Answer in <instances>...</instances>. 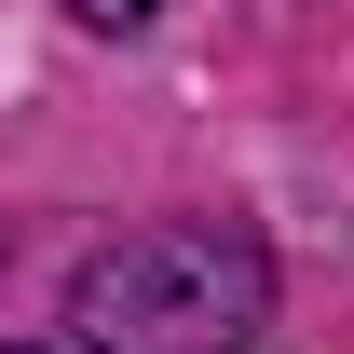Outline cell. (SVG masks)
<instances>
[{
	"mask_svg": "<svg viewBox=\"0 0 354 354\" xmlns=\"http://www.w3.org/2000/svg\"><path fill=\"white\" fill-rule=\"evenodd\" d=\"M68 14H82V28H109V41H123V28H150V14H164V0H68Z\"/></svg>",
	"mask_w": 354,
	"mask_h": 354,
	"instance_id": "2",
	"label": "cell"
},
{
	"mask_svg": "<svg viewBox=\"0 0 354 354\" xmlns=\"http://www.w3.org/2000/svg\"><path fill=\"white\" fill-rule=\"evenodd\" d=\"M259 313H272V245L245 218H150V232H109L68 272L82 354H218Z\"/></svg>",
	"mask_w": 354,
	"mask_h": 354,
	"instance_id": "1",
	"label": "cell"
},
{
	"mask_svg": "<svg viewBox=\"0 0 354 354\" xmlns=\"http://www.w3.org/2000/svg\"><path fill=\"white\" fill-rule=\"evenodd\" d=\"M0 259H14V232H0Z\"/></svg>",
	"mask_w": 354,
	"mask_h": 354,
	"instance_id": "3",
	"label": "cell"
}]
</instances>
